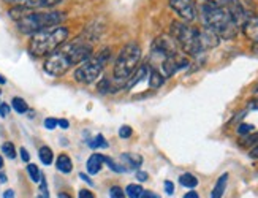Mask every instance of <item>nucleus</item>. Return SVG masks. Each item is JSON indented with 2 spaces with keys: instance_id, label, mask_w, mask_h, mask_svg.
Returning <instances> with one entry per match:
<instances>
[{
  "instance_id": "obj_1",
  "label": "nucleus",
  "mask_w": 258,
  "mask_h": 198,
  "mask_svg": "<svg viewBox=\"0 0 258 198\" xmlns=\"http://www.w3.org/2000/svg\"><path fill=\"white\" fill-rule=\"evenodd\" d=\"M94 52L92 41L86 37H78L72 41H67L46 57L43 63V70L52 78H60L72 67L83 63L84 60L91 59Z\"/></svg>"
},
{
  "instance_id": "obj_2",
  "label": "nucleus",
  "mask_w": 258,
  "mask_h": 198,
  "mask_svg": "<svg viewBox=\"0 0 258 198\" xmlns=\"http://www.w3.org/2000/svg\"><path fill=\"white\" fill-rule=\"evenodd\" d=\"M70 37V30L65 26H54L43 29L37 34L30 35L27 49L33 57H48L49 54L57 51Z\"/></svg>"
},
{
  "instance_id": "obj_3",
  "label": "nucleus",
  "mask_w": 258,
  "mask_h": 198,
  "mask_svg": "<svg viewBox=\"0 0 258 198\" xmlns=\"http://www.w3.org/2000/svg\"><path fill=\"white\" fill-rule=\"evenodd\" d=\"M201 19L205 27L214 30L216 34L223 40H231L238 35L239 26L234 23L231 15L225 7H217L212 4L201 5Z\"/></svg>"
},
{
  "instance_id": "obj_4",
  "label": "nucleus",
  "mask_w": 258,
  "mask_h": 198,
  "mask_svg": "<svg viewBox=\"0 0 258 198\" xmlns=\"http://www.w3.org/2000/svg\"><path fill=\"white\" fill-rule=\"evenodd\" d=\"M65 19H67L65 12H57V10H51V12H35V10H32L30 13H27L26 16H22L21 19L16 21V29L21 34L30 37L43 29L60 26Z\"/></svg>"
},
{
  "instance_id": "obj_5",
  "label": "nucleus",
  "mask_w": 258,
  "mask_h": 198,
  "mask_svg": "<svg viewBox=\"0 0 258 198\" xmlns=\"http://www.w3.org/2000/svg\"><path fill=\"white\" fill-rule=\"evenodd\" d=\"M141 60V46L137 41H130L120 49L119 56L114 62L113 75L116 81H127L133 72L138 69Z\"/></svg>"
},
{
  "instance_id": "obj_6",
  "label": "nucleus",
  "mask_w": 258,
  "mask_h": 198,
  "mask_svg": "<svg viewBox=\"0 0 258 198\" xmlns=\"http://www.w3.org/2000/svg\"><path fill=\"white\" fill-rule=\"evenodd\" d=\"M111 49L105 48L100 51L97 56L91 57V59H87L84 60L83 63H80L76 67L73 76H75V81L78 83H81V84H92L95 83L98 78H100V75H102L103 69L106 67V63L111 60Z\"/></svg>"
},
{
  "instance_id": "obj_7",
  "label": "nucleus",
  "mask_w": 258,
  "mask_h": 198,
  "mask_svg": "<svg viewBox=\"0 0 258 198\" xmlns=\"http://www.w3.org/2000/svg\"><path fill=\"white\" fill-rule=\"evenodd\" d=\"M171 37L176 40L177 46L181 48L188 56H200L203 49H201L200 43V29L190 27L185 23H174L171 24Z\"/></svg>"
},
{
  "instance_id": "obj_8",
  "label": "nucleus",
  "mask_w": 258,
  "mask_h": 198,
  "mask_svg": "<svg viewBox=\"0 0 258 198\" xmlns=\"http://www.w3.org/2000/svg\"><path fill=\"white\" fill-rule=\"evenodd\" d=\"M188 59L185 56H182L181 52L171 54V56H166L162 60V75L165 78H170L174 73H177L179 70H182L185 67H188Z\"/></svg>"
},
{
  "instance_id": "obj_9",
  "label": "nucleus",
  "mask_w": 258,
  "mask_h": 198,
  "mask_svg": "<svg viewBox=\"0 0 258 198\" xmlns=\"http://www.w3.org/2000/svg\"><path fill=\"white\" fill-rule=\"evenodd\" d=\"M170 7L176 12V15L185 23H192L197 18V8L194 0H168Z\"/></svg>"
},
{
  "instance_id": "obj_10",
  "label": "nucleus",
  "mask_w": 258,
  "mask_h": 198,
  "mask_svg": "<svg viewBox=\"0 0 258 198\" xmlns=\"http://www.w3.org/2000/svg\"><path fill=\"white\" fill-rule=\"evenodd\" d=\"M5 2L10 5H19L30 10H38V8H54L59 4H62L63 0H5Z\"/></svg>"
},
{
  "instance_id": "obj_11",
  "label": "nucleus",
  "mask_w": 258,
  "mask_h": 198,
  "mask_svg": "<svg viewBox=\"0 0 258 198\" xmlns=\"http://www.w3.org/2000/svg\"><path fill=\"white\" fill-rule=\"evenodd\" d=\"M200 43H201V49H203V52H205V51L217 48L219 43H220V37L216 34L214 30L203 27V29H200Z\"/></svg>"
},
{
  "instance_id": "obj_12",
  "label": "nucleus",
  "mask_w": 258,
  "mask_h": 198,
  "mask_svg": "<svg viewBox=\"0 0 258 198\" xmlns=\"http://www.w3.org/2000/svg\"><path fill=\"white\" fill-rule=\"evenodd\" d=\"M228 10V13L231 15L233 21L236 23L238 26H242L244 21L249 18V13L245 12V8L242 7L241 0H228V4L225 7Z\"/></svg>"
},
{
  "instance_id": "obj_13",
  "label": "nucleus",
  "mask_w": 258,
  "mask_h": 198,
  "mask_svg": "<svg viewBox=\"0 0 258 198\" xmlns=\"http://www.w3.org/2000/svg\"><path fill=\"white\" fill-rule=\"evenodd\" d=\"M120 165L125 168V171H132V170H140L141 165H143V157L140 156V154H135V152H125L122 154L120 159H119Z\"/></svg>"
},
{
  "instance_id": "obj_14",
  "label": "nucleus",
  "mask_w": 258,
  "mask_h": 198,
  "mask_svg": "<svg viewBox=\"0 0 258 198\" xmlns=\"http://www.w3.org/2000/svg\"><path fill=\"white\" fill-rule=\"evenodd\" d=\"M241 27L245 37L253 43H258V16L249 15V18L244 21V24Z\"/></svg>"
},
{
  "instance_id": "obj_15",
  "label": "nucleus",
  "mask_w": 258,
  "mask_h": 198,
  "mask_svg": "<svg viewBox=\"0 0 258 198\" xmlns=\"http://www.w3.org/2000/svg\"><path fill=\"white\" fill-rule=\"evenodd\" d=\"M105 165V160H103V156L102 154H92L91 157L87 159V163H86V168H87V173L91 176H95L97 173H100V170L103 168Z\"/></svg>"
},
{
  "instance_id": "obj_16",
  "label": "nucleus",
  "mask_w": 258,
  "mask_h": 198,
  "mask_svg": "<svg viewBox=\"0 0 258 198\" xmlns=\"http://www.w3.org/2000/svg\"><path fill=\"white\" fill-rule=\"evenodd\" d=\"M55 168L63 174H69L73 171V162L67 154H60V156L55 159Z\"/></svg>"
},
{
  "instance_id": "obj_17",
  "label": "nucleus",
  "mask_w": 258,
  "mask_h": 198,
  "mask_svg": "<svg viewBox=\"0 0 258 198\" xmlns=\"http://www.w3.org/2000/svg\"><path fill=\"white\" fill-rule=\"evenodd\" d=\"M228 178L230 174L228 173H223L220 178L217 179L214 189H212V193H211V198H222L223 193H225V189H227V184H228Z\"/></svg>"
},
{
  "instance_id": "obj_18",
  "label": "nucleus",
  "mask_w": 258,
  "mask_h": 198,
  "mask_svg": "<svg viewBox=\"0 0 258 198\" xmlns=\"http://www.w3.org/2000/svg\"><path fill=\"white\" fill-rule=\"evenodd\" d=\"M165 83V76L157 70V69H151L149 72V86L151 89H160Z\"/></svg>"
},
{
  "instance_id": "obj_19",
  "label": "nucleus",
  "mask_w": 258,
  "mask_h": 198,
  "mask_svg": "<svg viewBox=\"0 0 258 198\" xmlns=\"http://www.w3.org/2000/svg\"><path fill=\"white\" fill-rule=\"evenodd\" d=\"M179 184L182 187H187V189H195L198 185V178L192 173H184L179 176Z\"/></svg>"
},
{
  "instance_id": "obj_20",
  "label": "nucleus",
  "mask_w": 258,
  "mask_h": 198,
  "mask_svg": "<svg viewBox=\"0 0 258 198\" xmlns=\"http://www.w3.org/2000/svg\"><path fill=\"white\" fill-rule=\"evenodd\" d=\"M38 157H40L43 165L49 167V165L52 163V160H54V152H52V149L49 146H41L40 151H38Z\"/></svg>"
},
{
  "instance_id": "obj_21",
  "label": "nucleus",
  "mask_w": 258,
  "mask_h": 198,
  "mask_svg": "<svg viewBox=\"0 0 258 198\" xmlns=\"http://www.w3.org/2000/svg\"><path fill=\"white\" fill-rule=\"evenodd\" d=\"M87 145H89V148H91V149H108V141L105 140V137L102 135V134H98L97 137H94V138H91V140H89V143H87Z\"/></svg>"
},
{
  "instance_id": "obj_22",
  "label": "nucleus",
  "mask_w": 258,
  "mask_h": 198,
  "mask_svg": "<svg viewBox=\"0 0 258 198\" xmlns=\"http://www.w3.org/2000/svg\"><path fill=\"white\" fill-rule=\"evenodd\" d=\"M97 91L100 94H113V92L117 91V87H114L113 83H111L108 78H102L97 83Z\"/></svg>"
},
{
  "instance_id": "obj_23",
  "label": "nucleus",
  "mask_w": 258,
  "mask_h": 198,
  "mask_svg": "<svg viewBox=\"0 0 258 198\" xmlns=\"http://www.w3.org/2000/svg\"><path fill=\"white\" fill-rule=\"evenodd\" d=\"M11 106H13V109L18 114H24V113L29 111L27 102L24 100V98H21V97H15L13 100H11Z\"/></svg>"
},
{
  "instance_id": "obj_24",
  "label": "nucleus",
  "mask_w": 258,
  "mask_h": 198,
  "mask_svg": "<svg viewBox=\"0 0 258 198\" xmlns=\"http://www.w3.org/2000/svg\"><path fill=\"white\" fill-rule=\"evenodd\" d=\"M27 174H29L30 181H33V182H40L41 176H43V173L38 168V165H35V163H29L27 165Z\"/></svg>"
},
{
  "instance_id": "obj_25",
  "label": "nucleus",
  "mask_w": 258,
  "mask_h": 198,
  "mask_svg": "<svg viewBox=\"0 0 258 198\" xmlns=\"http://www.w3.org/2000/svg\"><path fill=\"white\" fill-rule=\"evenodd\" d=\"M2 152H4V156L8 157L10 160H15L16 156H18L16 148H15V145L11 141H5L4 143V145H2Z\"/></svg>"
},
{
  "instance_id": "obj_26",
  "label": "nucleus",
  "mask_w": 258,
  "mask_h": 198,
  "mask_svg": "<svg viewBox=\"0 0 258 198\" xmlns=\"http://www.w3.org/2000/svg\"><path fill=\"white\" fill-rule=\"evenodd\" d=\"M143 192H144V189L140 184H128L125 189V195L128 198H140Z\"/></svg>"
},
{
  "instance_id": "obj_27",
  "label": "nucleus",
  "mask_w": 258,
  "mask_h": 198,
  "mask_svg": "<svg viewBox=\"0 0 258 198\" xmlns=\"http://www.w3.org/2000/svg\"><path fill=\"white\" fill-rule=\"evenodd\" d=\"M258 145V134H253V135H245L241 141H239V146L245 148V149H249V148H253Z\"/></svg>"
},
{
  "instance_id": "obj_28",
  "label": "nucleus",
  "mask_w": 258,
  "mask_h": 198,
  "mask_svg": "<svg viewBox=\"0 0 258 198\" xmlns=\"http://www.w3.org/2000/svg\"><path fill=\"white\" fill-rule=\"evenodd\" d=\"M103 160H105V163L108 165V167L113 170L114 173H127L125 171V168L122 167L120 163H117L116 160H113V159H109V157H106V156H103Z\"/></svg>"
},
{
  "instance_id": "obj_29",
  "label": "nucleus",
  "mask_w": 258,
  "mask_h": 198,
  "mask_svg": "<svg viewBox=\"0 0 258 198\" xmlns=\"http://www.w3.org/2000/svg\"><path fill=\"white\" fill-rule=\"evenodd\" d=\"M109 198H125V190H122L119 185L109 187Z\"/></svg>"
},
{
  "instance_id": "obj_30",
  "label": "nucleus",
  "mask_w": 258,
  "mask_h": 198,
  "mask_svg": "<svg viewBox=\"0 0 258 198\" xmlns=\"http://www.w3.org/2000/svg\"><path fill=\"white\" fill-rule=\"evenodd\" d=\"M117 135H119L122 140H128V138L133 135V130H132L130 125H122V127L119 128V131H117Z\"/></svg>"
},
{
  "instance_id": "obj_31",
  "label": "nucleus",
  "mask_w": 258,
  "mask_h": 198,
  "mask_svg": "<svg viewBox=\"0 0 258 198\" xmlns=\"http://www.w3.org/2000/svg\"><path fill=\"white\" fill-rule=\"evenodd\" d=\"M253 130H255V127H253L252 124H239V125H238V134H239L241 137H245V135L252 134Z\"/></svg>"
},
{
  "instance_id": "obj_32",
  "label": "nucleus",
  "mask_w": 258,
  "mask_h": 198,
  "mask_svg": "<svg viewBox=\"0 0 258 198\" xmlns=\"http://www.w3.org/2000/svg\"><path fill=\"white\" fill-rule=\"evenodd\" d=\"M43 125L46 130H54L55 127H57V119H55V117H46V119H44Z\"/></svg>"
},
{
  "instance_id": "obj_33",
  "label": "nucleus",
  "mask_w": 258,
  "mask_h": 198,
  "mask_svg": "<svg viewBox=\"0 0 258 198\" xmlns=\"http://www.w3.org/2000/svg\"><path fill=\"white\" fill-rule=\"evenodd\" d=\"M11 111V106L8 103H0V117H7Z\"/></svg>"
},
{
  "instance_id": "obj_34",
  "label": "nucleus",
  "mask_w": 258,
  "mask_h": 198,
  "mask_svg": "<svg viewBox=\"0 0 258 198\" xmlns=\"http://www.w3.org/2000/svg\"><path fill=\"white\" fill-rule=\"evenodd\" d=\"M19 156H21V160L22 162H26V163L30 162V154H29V151L26 148H21L19 149Z\"/></svg>"
},
{
  "instance_id": "obj_35",
  "label": "nucleus",
  "mask_w": 258,
  "mask_h": 198,
  "mask_svg": "<svg viewBox=\"0 0 258 198\" xmlns=\"http://www.w3.org/2000/svg\"><path fill=\"white\" fill-rule=\"evenodd\" d=\"M163 189H165L166 195H173L174 193V184L171 181H165L163 182Z\"/></svg>"
},
{
  "instance_id": "obj_36",
  "label": "nucleus",
  "mask_w": 258,
  "mask_h": 198,
  "mask_svg": "<svg viewBox=\"0 0 258 198\" xmlns=\"http://www.w3.org/2000/svg\"><path fill=\"white\" fill-rule=\"evenodd\" d=\"M78 198H95V195L89 189H81L80 193H78Z\"/></svg>"
},
{
  "instance_id": "obj_37",
  "label": "nucleus",
  "mask_w": 258,
  "mask_h": 198,
  "mask_svg": "<svg viewBox=\"0 0 258 198\" xmlns=\"http://www.w3.org/2000/svg\"><path fill=\"white\" fill-rule=\"evenodd\" d=\"M137 179L140 181V182H144V181H148L149 179V174L146 173V171H137Z\"/></svg>"
},
{
  "instance_id": "obj_38",
  "label": "nucleus",
  "mask_w": 258,
  "mask_h": 198,
  "mask_svg": "<svg viewBox=\"0 0 258 198\" xmlns=\"http://www.w3.org/2000/svg\"><path fill=\"white\" fill-rule=\"evenodd\" d=\"M208 4H212V5H217V7H227L228 0H206Z\"/></svg>"
},
{
  "instance_id": "obj_39",
  "label": "nucleus",
  "mask_w": 258,
  "mask_h": 198,
  "mask_svg": "<svg viewBox=\"0 0 258 198\" xmlns=\"http://www.w3.org/2000/svg\"><path fill=\"white\" fill-rule=\"evenodd\" d=\"M57 127H60L62 130H67L70 127V122L67 119H57Z\"/></svg>"
},
{
  "instance_id": "obj_40",
  "label": "nucleus",
  "mask_w": 258,
  "mask_h": 198,
  "mask_svg": "<svg viewBox=\"0 0 258 198\" xmlns=\"http://www.w3.org/2000/svg\"><path fill=\"white\" fill-rule=\"evenodd\" d=\"M140 198H159V195L154 193V192H151V190H144V192L141 193Z\"/></svg>"
},
{
  "instance_id": "obj_41",
  "label": "nucleus",
  "mask_w": 258,
  "mask_h": 198,
  "mask_svg": "<svg viewBox=\"0 0 258 198\" xmlns=\"http://www.w3.org/2000/svg\"><path fill=\"white\" fill-rule=\"evenodd\" d=\"M80 178L83 179V181H86L89 185H94V181L91 179V178H89V174H84V173H80Z\"/></svg>"
},
{
  "instance_id": "obj_42",
  "label": "nucleus",
  "mask_w": 258,
  "mask_h": 198,
  "mask_svg": "<svg viewBox=\"0 0 258 198\" xmlns=\"http://www.w3.org/2000/svg\"><path fill=\"white\" fill-rule=\"evenodd\" d=\"M184 198H200V195H198L195 190H188V192L184 195Z\"/></svg>"
},
{
  "instance_id": "obj_43",
  "label": "nucleus",
  "mask_w": 258,
  "mask_h": 198,
  "mask_svg": "<svg viewBox=\"0 0 258 198\" xmlns=\"http://www.w3.org/2000/svg\"><path fill=\"white\" fill-rule=\"evenodd\" d=\"M250 157L252 159H258V145L250 149Z\"/></svg>"
},
{
  "instance_id": "obj_44",
  "label": "nucleus",
  "mask_w": 258,
  "mask_h": 198,
  "mask_svg": "<svg viewBox=\"0 0 258 198\" xmlns=\"http://www.w3.org/2000/svg\"><path fill=\"white\" fill-rule=\"evenodd\" d=\"M4 198H15V190H11V189L5 190L4 192Z\"/></svg>"
},
{
  "instance_id": "obj_45",
  "label": "nucleus",
  "mask_w": 258,
  "mask_h": 198,
  "mask_svg": "<svg viewBox=\"0 0 258 198\" xmlns=\"http://www.w3.org/2000/svg\"><path fill=\"white\" fill-rule=\"evenodd\" d=\"M249 108H250V109H258V100H252V102L249 103Z\"/></svg>"
},
{
  "instance_id": "obj_46",
  "label": "nucleus",
  "mask_w": 258,
  "mask_h": 198,
  "mask_svg": "<svg viewBox=\"0 0 258 198\" xmlns=\"http://www.w3.org/2000/svg\"><path fill=\"white\" fill-rule=\"evenodd\" d=\"M7 181H8L7 174H5V173H0V184H5Z\"/></svg>"
},
{
  "instance_id": "obj_47",
  "label": "nucleus",
  "mask_w": 258,
  "mask_h": 198,
  "mask_svg": "<svg viewBox=\"0 0 258 198\" xmlns=\"http://www.w3.org/2000/svg\"><path fill=\"white\" fill-rule=\"evenodd\" d=\"M59 198H72V195L67 192H59Z\"/></svg>"
},
{
  "instance_id": "obj_48",
  "label": "nucleus",
  "mask_w": 258,
  "mask_h": 198,
  "mask_svg": "<svg viewBox=\"0 0 258 198\" xmlns=\"http://www.w3.org/2000/svg\"><path fill=\"white\" fill-rule=\"evenodd\" d=\"M0 84H2V86H4V84H7V78H5L4 75H0Z\"/></svg>"
},
{
  "instance_id": "obj_49",
  "label": "nucleus",
  "mask_w": 258,
  "mask_h": 198,
  "mask_svg": "<svg viewBox=\"0 0 258 198\" xmlns=\"http://www.w3.org/2000/svg\"><path fill=\"white\" fill-rule=\"evenodd\" d=\"M4 165H5V162H4V157H2V156H0V170H2V168H4Z\"/></svg>"
},
{
  "instance_id": "obj_50",
  "label": "nucleus",
  "mask_w": 258,
  "mask_h": 198,
  "mask_svg": "<svg viewBox=\"0 0 258 198\" xmlns=\"http://www.w3.org/2000/svg\"><path fill=\"white\" fill-rule=\"evenodd\" d=\"M253 92H255V94H258V86H256L255 89H253Z\"/></svg>"
},
{
  "instance_id": "obj_51",
  "label": "nucleus",
  "mask_w": 258,
  "mask_h": 198,
  "mask_svg": "<svg viewBox=\"0 0 258 198\" xmlns=\"http://www.w3.org/2000/svg\"><path fill=\"white\" fill-rule=\"evenodd\" d=\"M38 198H43V196H41V195H38Z\"/></svg>"
},
{
  "instance_id": "obj_52",
  "label": "nucleus",
  "mask_w": 258,
  "mask_h": 198,
  "mask_svg": "<svg viewBox=\"0 0 258 198\" xmlns=\"http://www.w3.org/2000/svg\"><path fill=\"white\" fill-rule=\"evenodd\" d=\"M0 94H2V89H0Z\"/></svg>"
}]
</instances>
